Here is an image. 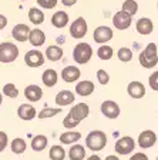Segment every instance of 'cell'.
<instances>
[{
  "instance_id": "obj_45",
  "label": "cell",
  "mask_w": 158,
  "mask_h": 160,
  "mask_svg": "<svg viewBox=\"0 0 158 160\" xmlns=\"http://www.w3.org/2000/svg\"><path fill=\"white\" fill-rule=\"evenodd\" d=\"M2 100H3V99H2V94H0V104H2Z\"/></svg>"
},
{
  "instance_id": "obj_32",
  "label": "cell",
  "mask_w": 158,
  "mask_h": 160,
  "mask_svg": "<svg viewBox=\"0 0 158 160\" xmlns=\"http://www.w3.org/2000/svg\"><path fill=\"white\" fill-rule=\"evenodd\" d=\"M113 54H114V52H113V49L110 46H101L98 50H97V56H98L101 60L111 59Z\"/></svg>"
},
{
  "instance_id": "obj_12",
  "label": "cell",
  "mask_w": 158,
  "mask_h": 160,
  "mask_svg": "<svg viewBox=\"0 0 158 160\" xmlns=\"http://www.w3.org/2000/svg\"><path fill=\"white\" fill-rule=\"evenodd\" d=\"M80 76H81V72H80V69L76 66H67V67H64L61 72V77L66 83L76 82V80H79Z\"/></svg>"
},
{
  "instance_id": "obj_26",
  "label": "cell",
  "mask_w": 158,
  "mask_h": 160,
  "mask_svg": "<svg viewBox=\"0 0 158 160\" xmlns=\"http://www.w3.org/2000/svg\"><path fill=\"white\" fill-rule=\"evenodd\" d=\"M69 157L70 160H83L86 157V150L81 144H76V146H73L69 152Z\"/></svg>"
},
{
  "instance_id": "obj_36",
  "label": "cell",
  "mask_w": 158,
  "mask_h": 160,
  "mask_svg": "<svg viewBox=\"0 0 158 160\" xmlns=\"http://www.w3.org/2000/svg\"><path fill=\"white\" fill-rule=\"evenodd\" d=\"M97 79H98V82L101 84H107L110 82V76H108V73L105 72V70H101L100 69L98 72H97Z\"/></svg>"
},
{
  "instance_id": "obj_5",
  "label": "cell",
  "mask_w": 158,
  "mask_h": 160,
  "mask_svg": "<svg viewBox=\"0 0 158 160\" xmlns=\"http://www.w3.org/2000/svg\"><path fill=\"white\" fill-rule=\"evenodd\" d=\"M19 56V47L16 44L4 42L0 44V62L2 63H12Z\"/></svg>"
},
{
  "instance_id": "obj_10",
  "label": "cell",
  "mask_w": 158,
  "mask_h": 160,
  "mask_svg": "<svg viewBox=\"0 0 158 160\" xmlns=\"http://www.w3.org/2000/svg\"><path fill=\"white\" fill-rule=\"evenodd\" d=\"M101 113L108 119H117L120 116V106L113 100H105L101 104Z\"/></svg>"
},
{
  "instance_id": "obj_41",
  "label": "cell",
  "mask_w": 158,
  "mask_h": 160,
  "mask_svg": "<svg viewBox=\"0 0 158 160\" xmlns=\"http://www.w3.org/2000/svg\"><path fill=\"white\" fill-rule=\"evenodd\" d=\"M7 24V17L4 16V14H0V30L4 29Z\"/></svg>"
},
{
  "instance_id": "obj_23",
  "label": "cell",
  "mask_w": 158,
  "mask_h": 160,
  "mask_svg": "<svg viewBox=\"0 0 158 160\" xmlns=\"http://www.w3.org/2000/svg\"><path fill=\"white\" fill-rule=\"evenodd\" d=\"M47 147V137L43 136V134H37V136L33 137L31 140V149L34 152H41Z\"/></svg>"
},
{
  "instance_id": "obj_6",
  "label": "cell",
  "mask_w": 158,
  "mask_h": 160,
  "mask_svg": "<svg viewBox=\"0 0 158 160\" xmlns=\"http://www.w3.org/2000/svg\"><path fill=\"white\" fill-rule=\"evenodd\" d=\"M132 22V16L130 13H127L125 10H121V12H117L113 17V24H114L115 29L118 30H125L131 26Z\"/></svg>"
},
{
  "instance_id": "obj_14",
  "label": "cell",
  "mask_w": 158,
  "mask_h": 160,
  "mask_svg": "<svg viewBox=\"0 0 158 160\" xmlns=\"http://www.w3.org/2000/svg\"><path fill=\"white\" fill-rule=\"evenodd\" d=\"M113 39V30L107 26H100L94 30V40L97 43H105Z\"/></svg>"
},
{
  "instance_id": "obj_17",
  "label": "cell",
  "mask_w": 158,
  "mask_h": 160,
  "mask_svg": "<svg viewBox=\"0 0 158 160\" xmlns=\"http://www.w3.org/2000/svg\"><path fill=\"white\" fill-rule=\"evenodd\" d=\"M24 96L30 102H39L43 97V90L39 86H36V84H30V86H27L24 89Z\"/></svg>"
},
{
  "instance_id": "obj_40",
  "label": "cell",
  "mask_w": 158,
  "mask_h": 160,
  "mask_svg": "<svg viewBox=\"0 0 158 160\" xmlns=\"http://www.w3.org/2000/svg\"><path fill=\"white\" fill-rule=\"evenodd\" d=\"M130 160H148V156L144 153H135L132 154V157Z\"/></svg>"
},
{
  "instance_id": "obj_25",
  "label": "cell",
  "mask_w": 158,
  "mask_h": 160,
  "mask_svg": "<svg viewBox=\"0 0 158 160\" xmlns=\"http://www.w3.org/2000/svg\"><path fill=\"white\" fill-rule=\"evenodd\" d=\"M46 57L51 62H57L63 57V49L59 46H50L46 50Z\"/></svg>"
},
{
  "instance_id": "obj_1",
  "label": "cell",
  "mask_w": 158,
  "mask_h": 160,
  "mask_svg": "<svg viewBox=\"0 0 158 160\" xmlns=\"http://www.w3.org/2000/svg\"><path fill=\"white\" fill-rule=\"evenodd\" d=\"M90 113V107L89 104L86 103H79L74 107H71V110L69 112L64 120H63V124L64 127H69V129H73V127H77L79 123L81 120H84Z\"/></svg>"
},
{
  "instance_id": "obj_16",
  "label": "cell",
  "mask_w": 158,
  "mask_h": 160,
  "mask_svg": "<svg viewBox=\"0 0 158 160\" xmlns=\"http://www.w3.org/2000/svg\"><path fill=\"white\" fill-rule=\"evenodd\" d=\"M127 92L132 99H141L145 94V87L141 82H131L127 87Z\"/></svg>"
},
{
  "instance_id": "obj_21",
  "label": "cell",
  "mask_w": 158,
  "mask_h": 160,
  "mask_svg": "<svg viewBox=\"0 0 158 160\" xmlns=\"http://www.w3.org/2000/svg\"><path fill=\"white\" fill-rule=\"evenodd\" d=\"M76 92L80 96H90V94L94 92V83L90 82V80H84V82H80L76 86Z\"/></svg>"
},
{
  "instance_id": "obj_29",
  "label": "cell",
  "mask_w": 158,
  "mask_h": 160,
  "mask_svg": "<svg viewBox=\"0 0 158 160\" xmlns=\"http://www.w3.org/2000/svg\"><path fill=\"white\" fill-rule=\"evenodd\" d=\"M10 147H12V150H13V153L22 154V153H24V150H26V142H24L23 139L17 137V139H14L13 142H12Z\"/></svg>"
},
{
  "instance_id": "obj_43",
  "label": "cell",
  "mask_w": 158,
  "mask_h": 160,
  "mask_svg": "<svg viewBox=\"0 0 158 160\" xmlns=\"http://www.w3.org/2000/svg\"><path fill=\"white\" fill-rule=\"evenodd\" d=\"M87 160H101V159H100V157L97 156V154H93V156H90Z\"/></svg>"
},
{
  "instance_id": "obj_39",
  "label": "cell",
  "mask_w": 158,
  "mask_h": 160,
  "mask_svg": "<svg viewBox=\"0 0 158 160\" xmlns=\"http://www.w3.org/2000/svg\"><path fill=\"white\" fill-rule=\"evenodd\" d=\"M7 146V134L4 132H0V152L4 150Z\"/></svg>"
},
{
  "instance_id": "obj_37",
  "label": "cell",
  "mask_w": 158,
  "mask_h": 160,
  "mask_svg": "<svg viewBox=\"0 0 158 160\" xmlns=\"http://www.w3.org/2000/svg\"><path fill=\"white\" fill-rule=\"evenodd\" d=\"M148 82H150V87H151L152 90H155V92H158V70L150 76Z\"/></svg>"
},
{
  "instance_id": "obj_15",
  "label": "cell",
  "mask_w": 158,
  "mask_h": 160,
  "mask_svg": "<svg viewBox=\"0 0 158 160\" xmlns=\"http://www.w3.org/2000/svg\"><path fill=\"white\" fill-rule=\"evenodd\" d=\"M137 27V32L142 36H147V34H151L152 30H154V24H152V20L148 17H141V19L137 22L135 24Z\"/></svg>"
},
{
  "instance_id": "obj_38",
  "label": "cell",
  "mask_w": 158,
  "mask_h": 160,
  "mask_svg": "<svg viewBox=\"0 0 158 160\" xmlns=\"http://www.w3.org/2000/svg\"><path fill=\"white\" fill-rule=\"evenodd\" d=\"M37 3L43 9H53V7H56L57 0H37Z\"/></svg>"
},
{
  "instance_id": "obj_22",
  "label": "cell",
  "mask_w": 158,
  "mask_h": 160,
  "mask_svg": "<svg viewBox=\"0 0 158 160\" xmlns=\"http://www.w3.org/2000/svg\"><path fill=\"white\" fill-rule=\"evenodd\" d=\"M67 23H69V14H67L66 12H57V13L53 14L51 24L54 27H57V29H61V27H64Z\"/></svg>"
},
{
  "instance_id": "obj_9",
  "label": "cell",
  "mask_w": 158,
  "mask_h": 160,
  "mask_svg": "<svg viewBox=\"0 0 158 160\" xmlns=\"http://www.w3.org/2000/svg\"><path fill=\"white\" fill-rule=\"evenodd\" d=\"M24 63L29 67H40L44 63V56L39 50H30L24 56Z\"/></svg>"
},
{
  "instance_id": "obj_18",
  "label": "cell",
  "mask_w": 158,
  "mask_h": 160,
  "mask_svg": "<svg viewBox=\"0 0 158 160\" xmlns=\"http://www.w3.org/2000/svg\"><path fill=\"white\" fill-rule=\"evenodd\" d=\"M17 114L22 120H33L36 117V109L31 104H22L17 110Z\"/></svg>"
},
{
  "instance_id": "obj_30",
  "label": "cell",
  "mask_w": 158,
  "mask_h": 160,
  "mask_svg": "<svg viewBox=\"0 0 158 160\" xmlns=\"http://www.w3.org/2000/svg\"><path fill=\"white\" fill-rule=\"evenodd\" d=\"M49 156L51 160H64L66 152H64V149H63L61 146H53L51 149H50Z\"/></svg>"
},
{
  "instance_id": "obj_28",
  "label": "cell",
  "mask_w": 158,
  "mask_h": 160,
  "mask_svg": "<svg viewBox=\"0 0 158 160\" xmlns=\"http://www.w3.org/2000/svg\"><path fill=\"white\" fill-rule=\"evenodd\" d=\"M29 19L33 24H41L44 22V13L40 9L33 7L29 10Z\"/></svg>"
},
{
  "instance_id": "obj_11",
  "label": "cell",
  "mask_w": 158,
  "mask_h": 160,
  "mask_svg": "<svg viewBox=\"0 0 158 160\" xmlns=\"http://www.w3.org/2000/svg\"><path fill=\"white\" fill-rule=\"evenodd\" d=\"M157 142V134L152 132V130H144L138 137V144L141 149H148L152 147Z\"/></svg>"
},
{
  "instance_id": "obj_46",
  "label": "cell",
  "mask_w": 158,
  "mask_h": 160,
  "mask_svg": "<svg viewBox=\"0 0 158 160\" xmlns=\"http://www.w3.org/2000/svg\"><path fill=\"white\" fill-rule=\"evenodd\" d=\"M20 2H24V0H20Z\"/></svg>"
},
{
  "instance_id": "obj_7",
  "label": "cell",
  "mask_w": 158,
  "mask_h": 160,
  "mask_svg": "<svg viewBox=\"0 0 158 160\" xmlns=\"http://www.w3.org/2000/svg\"><path fill=\"white\" fill-rule=\"evenodd\" d=\"M87 30H89V26H87V22L84 20V17H79L70 26V34L74 39H81L87 34Z\"/></svg>"
},
{
  "instance_id": "obj_8",
  "label": "cell",
  "mask_w": 158,
  "mask_h": 160,
  "mask_svg": "<svg viewBox=\"0 0 158 160\" xmlns=\"http://www.w3.org/2000/svg\"><path fill=\"white\" fill-rule=\"evenodd\" d=\"M134 146H135L134 140L130 136H125L115 142V152L118 154H128L134 150Z\"/></svg>"
},
{
  "instance_id": "obj_2",
  "label": "cell",
  "mask_w": 158,
  "mask_h": 160,
  "mask_svg": "<svg viewBox=\"0 0 158 160\" xmlns=\"http://www.w3.org/2000/svg\"><path fill=\"white\" fill-rule=\"evenodd\" d=\"M107 144V136L101 130H93L91 133L87 134L86 146L93 152H100Z\"/></svg>"
},
{
  "instance_id": "obj_19",
  "label": "cell",
  "mask_w": 158,
  "mask_h": 160,
  "mask_svg": "<svg viewBox=\"0 0 158 160\" xmlns=\"http://www.w3.org/2000/svg\"><path fill=\"white\" fill-rule=\"evenodd\" d=\"M29 40H30V43L33 44L34 47L41 46V44L46 42V34H44L40 29H33V30H30Z\"/></svg>"
},
{
  "instance_id": "obj_13",
  "label": "cell",
  "mask_w": 158,
  "mask_h": 160,
  "mask_svg": "<svg viewBox=\"0 0 158 160\" xmlns=\"http://www.w3.org/2000/svg\"><path fill=\"white\" fill-rule=\"evenodd\" d=\"M29 34H30V27L27 24H16L12 30V36L17 40V42H26L29 40Z\"/></svg>"
},
{
  "instance_id": "obj_24",
  "label": "cell",
  "mask_w": 158,
  "mask_h": 160,
  "mask_svg": "<svg viewBox=\"0 0 158 160\" xmlns=\"http://www.w3.org/2000/svg\"><path fill=\"white\" fill-rule=\"evenodd\" d=\"M57 79H59V76H57L56 70H53V69H47L46 72L43 73V83L46 84L47 87H53V86H56Z\"/></svg>"
},
{
  "instance_id": "obj_42",
  "label": "cell",
  "mask_w": 158,
  "mask_h": 160,
  "mask_svg": "<svg viewBox=\"0 0 158 160\" xmlns=\"http://www.w3.org/2000/svg\"><path fill=\"white\" fill-rule=\"evenodd\" d=\"M77 0H61V3L64 6H73V4H76Z\"/></svg>"
},
{
  "instance_id": "obj_31",
  "label": "cell",
  "mask_w": 158,
  "mask_h": 160,
  "mask_svg": "<svg viewBox=\"0 0 158 160\" xmlns=\"http://www.w3.org/2000/svg\"><path fill=\"white\" fill-rule=\"evenodd\" d=\"M122 10H125L127 13H130L131 16H134L137 12H138V4L134 0H125L122 3Z\"/></svg>"
},
{
  "instance_id": "obj_35",
  "label": "cell",
  "mask_w": 158,
  "mask_h": 160,
  "mask_svg": "<svg viewBox=\"0 0 158 160\" xmlns=\"http://www.w3.org/2000/svg\"><path fill=\"white\" fill-rule=\"evenodd\" d=\"M3 93L6 94V96L14 99V97H17V94H19V90H17V87L14 86L13 83H9V84H6V86L3 87Z\"/></svg>"
},
{
  "instance_id": "obj_27",
  "label": "cell",
  "mask_w": 158,
  "mask_h": 160,
  "mask_svg": "<svg viewBox=\"0 0 158 160\" xmlns=\"http://www.w3.org/2000/svg\"><path fill=\"white\" fill-rule=\"evenodd\" d=\"M81 139V133L80 132H67V133H63L60 136V142L64 144H71L76 143L77 140Z\"/></svg>"
},
{
  "instance_id": "obj_44",
  "label": "cell",
  "mask_w": 158,
  "mask_h": 160,
  "mask_svg": "<svg viewBox=\"0 0 158 160\" xmlns=\"http://www.w3.org/2000/svg\"><path fill=\"white\" fill-rule=\"evenodd\" d=\"M105 160H120L117 156H107L105 157Z\"/></svg>"
},
{
  "instance_id": "obj_3",
  "label": "cell",
  "mask_w": 158,
  "mask_h": 160,
  "mask_svg": "<svg viewBox=\"0 0 158 160\" xmlns=\"http://www.w3.org/2000/svg\"><path fill=\"white\" fill-rule=\"evenodd\" d=\"M158 63V54H157V46L155 43H150L140 54V64L145 69H152Z\"/></svg>"
},
{
  "instance_id": "obj_4",
  "label": "cell",
  "mask_w": 158,
  "mask_h": 160,
  "mask_svg": "<svg viewBox=\"0 0 158 160\" xmlns=\"http://www.w3.org/2000/svg\"><path fill=\"white\" fill-rule=\"evenodd\" d=\"M93 56V49L89 43H79L73 50V59L79 64H86Z\"/></svg>"
},
{
  "instance_id": "obj_20",
  "label": "cell",
  "mask_w": 158,
  "mask_h": 160,
  "mask_svg": "<svg viewBox=\"0 0 158 160\" xmlns=\"http://www.w3.org/2000/svg\"><path fill=\"white\" fill-rule=\"evenodd\" d=\"M73 102H74V94L70 90H61L56 96V103L59 106H67V104H71Z\"/></svg>"
},
{
  "instance_id": "obj_33",
  "label": "cell",
  "mask_w": 158,
  "mask_h": 160,
  "mask_svg": "<svg viewBox=\"0 0 158 160\" xmlns=\"http://www.w3.org/2000/svg\"><path fill=\"white\" fill-rule=\"evenodd\" d=\"M59 113H61V109H50V107H47V109H43L39 113V119L53 117V116H56V114H59Z\"/></svg>"
},
{
  "instance_id": "obj_47",
  "label": "cell",
  "mask_w": 158,
  "mask_h": 160,
  "mask_svg": "<svg viewBox=\"0 0 158 160\" xmlns=\"http://www.w3.org/2000/svg\"><path fill=\"white\" fill-rule=\"evenodd\" d=\"M157 7H158V3H157Z\"/></svg>"
},
{
  "instance_id": "obj_34",
  "label": "cell",
  "mask_w": 158,
  "mask_h": 160,
  "mask_svg": "<svg viewBox=\"0 0 158 160\" xmlns=\"http://www.w3.org/2000/svg\"><path fill=\"white\" fill-rule=\"evenodd\" d=\"M117 54H118V59L121 60V62H130V60L132 59V52L128 47H121Z\"/></svg>"
}]
</instances>
